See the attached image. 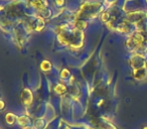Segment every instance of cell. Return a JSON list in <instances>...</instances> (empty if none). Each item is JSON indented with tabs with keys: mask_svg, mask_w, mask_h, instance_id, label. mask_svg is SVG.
Returning <instances> with one entry per match:
<instances>
[{
	"mask_svg": "<svg viewBox=\"0 0 147 129\" xmlns=\"http://www.w3.org/2000/svg\"><path fill=\"white\" fill-rule=\"evenodd\" d=\"M146 37L142 32H134L126 41H125V47L129 51H135L144 43Z\"/></svg>",
	"mask_w": 147,
	"mask_h": 129,
	"instance_id": "7a4b0ae2",
	"label": "cell"
},
{
	"mask_svg": "<svg viewBox=\"0 0 147 129\" xmlns=\"http://www.w3.org/2000/svg\"><path fill=\"white\" fill-rule=\"evenodd\" d=\"M55 91L57 94L59 95H63L65 93H67V86H65V85L63 84V83H57V85H55Z\"/></svg>",
	"mask_w": 147,
	"mask_h": 129,
	"instance_id": "9c48e42d",
	"label": "cell"
},
{
	"mask_svg": "<svg viewBox=\"0 0 147 129\" xmlns=\"http://www.w3.org/2000/svg\"><path fill=\"white\" fill-rule=\"evenodd\" d=\"M17 123H18L19 126L22 127V129H28L27 127L31 125V122H30V120H29V118H28V117H26V116H24V115L18 117Z\"/></svg>",
	"mask_w": 147,
	"mask_h": 129,
	"instance_id": "52a82bcc",
	"label": "cell"
},
{
	"mask_svg": "<svg viewBox=\"0 0 147 129\" xmlns=\"http://www.w3.org/2000/svg\"><path fill=\"white\" fill-rule=\"evenodd\" d=\"M29 2H30L31 6L36 8L40 12L49 8V3L47 0H29Z\"/></svg>",
	"mask_w": 147,
	"mask_h": 129,
	"instance_id": "5b68a950",
	"label": "cell"
},
{
	"mask_svg": "<svg viewBox=\"0 0 147 129\" xmlns=\"http://www.w3.org/2000/svg\"><path fill=\"white\" fill-rule=\"evenodd\" d=\"M105 1H106V2L108 3V4H112V3H113V2H115L116 0H105Z\"/></svg>",
	"mask_w": 147,
	"mask_h": 129,
	"instance_id": "9a60e30c",
	"label": "cell"
},
{
	"mask_svg": "<svg viewBox=\"0 0 147 129\" xmlns=\"http://www.w3.org/2000/svg\"><path fill=\"white\" fill-rule=\"evenodd\" d=\"M4 107H5V103H4V101L1 100V110H3V109H4Z\"/></svg>",
	"mask_w": 147,
	"mask_h": 129,
	"instance_id": "5bb4252c",
	"label": "cell"
},
{
	"mask_svg": "<svg viewBox=\"0 0 147 129\" xmlns=\"http://www.w3.org/2000/svg\"><path fill=\"white\" fill-rule=\"evenodd\" d=\"M20 99H21V102L24 106L29 107L31 106L33 102V94L29 89L25 88L21 91V94H20Z\"/></svg>",
	"mask_w": 147,
	"mask_h": 129,
	"instance_id": "277c9868",
	"label": "cell"
},
{
	"mask_svg": "<svg viewBox=\"0 0 147 129\" xmlns=\"http://www.w3.org/2000/svg\"><path fill=\"white\" fill-rule=\"evenodd\" d=\"M101 10V5L99 3H86L82 6L79 12V18L80 19H87L92 18Z\"/></svg>",
	"mask_w": 147,
	"mask_h": 129,
	"instance_id": "6da1fadb",
	"label": "cell"
},
{
	"mask_svg": "<svg viewBox=\"0 0 147 129\" xmlns=\"http://www.w3.org/2000/svg\"><path fill=\"white\" fill-rule=\"evenodd\" d=\"M17 120H18V117L14 113L9 112L5 115V121H6V123L8 125H14L17 122Z\"/></svg>",
	"mask_w": 147,
	"mask_h": 129,
	"instance_id": "ba28073f",
	"label": "cell"
},
{
	"mask_svg": "<svg viewBox=\"0 0 147 129\" xmlns=\"http://www.w3.org/2000/svg\"><path fill=\"white\" fill-rule=\"evenodd\" d=\"M55 4L57 7H63L65 5V0H55Z\"/></svg>",
	"mask_w": 147,
	"mask_h": 129,
	"instance_id": "4fadbf2b",
	"label": "cell"
},
{
	"mask_svg": "<svg viewBox=\"0 0 147 129\" xmlns=\"http://www.w3.org/2000/svg\"><path fill=\"white\" fill-rule=\"evenodd\" d=\"M147 76V69H137V70H133V77L135 80L137 81H143Z\"/></svg>",
	"mask_w": 147,
	"mask_h": 129,
	"instance_id": "8992f818",
	"label": "cell"
},
{
	"mask_svg": "<svg viewBox=\"0 0 147 129\" xmlns=\"http://www.w3.org/2000/svg\"><path fill=\"white\" fill-rule=\"evenodd\" d=\"M129 63H130V66L132 67L133 70L146 68V59L143 55H134L133 57H131L130 59H129Z\"/></svg>",
	"mask_w": 147,
	"mask_h": 129,
	"instance_id": "3957f363",
	"label": "cell"
},
{
	"mask_svg": "<svg viewBox=\"0 0 147 129\" xmlns=\"http://www.w3.org/2000/svg\"><path fill=\"white\" fill-rule=\"evenodd\" d=\"M40 69L43 72H49V71L51 70V63L49 61H47V59H45L40 63Z\"/></svg>",
	"mask_w": 147,
	"mask_h": 129,
	"instance_id": "30bf717a",
	"label": "cell"
},
{
	"mask_svg": "<svg viewBox=\"0 0 147 129\" xmlns=\"http://www.w3.org/2000/svg\"><path fill=\"white\" fill-rule=\"evenodd\" d=\"M75 25H76V28H77V29H79V30L82 31L83 29H84L85 27L87 26V23H86V21H85L84 19H80V18H78V20L76 21V23H75Z\"/></svg>",
	"mask_w": 147,
	"mask_h": 129,
	"instance_id": "8fae6325",
	"label": "cell"
},
{
	"mask_svg": "<svg viewBox=\"0 0 147 129\" xmlns=\"http://www.w3.org/2000/svg\"><path fill=\"white\" fill-rule=\"evenodd\" d=\"M69 77H71V73H69V70H67V69H63L61 72V79H67Z\"/></svg>",
	"mask_w": 147,
	"mask_h": 129,
	"instance_id": "7c38bea8",
	"label": "cell"
}]
</instances>
